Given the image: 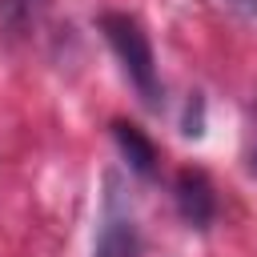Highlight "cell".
Segmentation results:
<instances>
[{
    "label": "cell",
    "instance_id": "2",
    "mask_svg": "<svg viewBox=\"0 0 257 257\" xmlns=\"http://www.w3.org/2000/svg\"><path fill=\"white\" fill-rule=\"evenodd\" d=\"M141 241H137V225L133 213L116 189V177H108V193H104V213H100V233H96V249L92 257H137Z\"/></svg>",
    "mask_w": 257,
    "mask_h": 257
},
{
    "label": "cell",
    "instance_id": "6",
    "mask_svg": "<svg viewBox=\"0 0 257 257\" xmlns=\"http://www.w3.org/2000/svg\"><path fill=\"white\" fill-rule=\"evenodd\" d=\"M233 4H241L245 12H253V8H257V0H233Z\"/></svg>",
    "mask_w": 257,
    "mask_h": 257
},
{
    "label": "cell",
    "instance_id": "4",
    "mask_svg": "<svg viewBox=\"0 0 257 257\" xmlns=\"http://www.w3.org/2000/svg\"><path fill=\"white\" fill-rule=\"evenodd\" d=\"M112 137H116V145H120V153H124L133 173H141V177L157 173V149L133 120H112Z\"/></svg>",
    "mask_w": 257,
    "mask_h": 257
},
{
    "label": "cell",
    "instance_id": "1",
    "mask_svg": "<svg viewBox=\"0 0 257 257\" xmlns=\"http://www.w3.org/2000/svg\"><path fill=\"white\" fill-rule=\"evenodd\" d=\"M100 32H104V40L112 44V52H116L124 76L133 80V88L141 92V100L157 108V104H161V80H157L153 44H149L141 20L128 16V12H104V16H100Z\"/></svg>",
    "mask_w": 257,
    "mask_h": 257
},
{
    "label": "cell",
    "instance_id": "3",
    "mask_svg": "<svg viewBox=\"0 0 257 257\" xmlns=\"http://www.w3.org/2000/svg\"><path fill=\"white\" fill-rule=\"evenodd\" d=\"M173 197H177V213L185 217L189 229H209L217 217V193L209 185V177L201 169H181L173 181Z\"/></svg>",
    "mask_w": 257,
    "mask_h": 257
},
{
    "label": "cell",
    "instance_id": "5",
    "mask_svg": "<svg viewBox=\"0 0 257 257\" xmlns=\"http://www.w3.org/2000/svg\"><path fill=\"white\" fill-rule=\"evenodd\" d=\"M40 8H44V0H0V28H4V36H24L36 24Z\"/></svg>",
    "mask_w": 257,
    "mask_h": 257
}]
</instances>
